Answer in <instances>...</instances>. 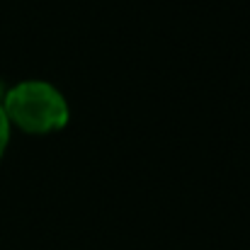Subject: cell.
I'll use <instances>...</instances> for the list:
<instances>
[{"mask_svg":"<svg viewBox=\"0 0 250 250\" xmlns=\"http://www.w3.org/2000/svg\"><path fill=\"white\" fill-rule=\"evenodd\" d=\"M7 139H10V119H7L2 104H0V158H2V153L7 148Z\"/></svg>","mask_w":250,"mask_h":250,"instance_id":"cell-2","label":"cell"},{"mask_svg":"<svg viewBox=\"0 0 250 250\" xmlns=\"http://www.w3.org/2000/svg\"><path fill=\"white\" fill-rule=\"evenodd\" d=\"M2 109L27 134H51L68 124V104L49 83L24 81L5 92Z\"/></svg>","mask_w":250,"mask_h":250,"instance_id":"cell-1","label":"cell"}]
</instances>
